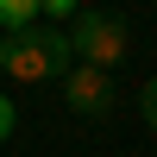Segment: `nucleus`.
<instances>
[{
	"instance_id": "f257e3e1",
	"label": "nucleus",
	"mask_w": 157,
	"mask_h": 157,
	"mask_svg": "<svg viewBox=\"0 0 157 157\" xmlns=\"http://www.w3.org/2000/svg\"><path fill=\"white\" fill-rule=\"evenodd\" d=\"M75 63V38L69 32H6L0 38V69L13 82H50V75H69Z\"/></svg>"
},
{
	"instance_id": "f03ea898",
	"label": "nucleus",
	"mask_w": 157,
	"mask_h": 157,
	"mask_svg": "<svg viewBox=\"0 0 157 157\" xmlns=\"http://www.w3.org/2000/svg\"><path fill=\"white\" fill-rule=\"evenodd\" d=\"M75 57L94 63V69H113V63L126 57V25L120 19H101V13H88V19H75Z\"/></svg>"
},
{
	"instance_id": "7ed1b4c3",
	"label": "nucleus",
	"mask_w": 157,
	"mask_h": 157,
	"mask_svg": "<svg viewBox=\"0 0 157 157\" xmlns=\"http://www.w3.org/2000/svg\"><path fill=\"white\" fill-rule=\"evenodd\" d=\"M63 94H69V107L101 113V107H107V69H94V63H75V69L63 75Z\"/></svg>"
},
{
	"instance_id": "20e7f679",
	"label": "nucleus",
	"mask_w": 157,
	"mask_h": 157,
	"mask_svg": "<svg viewBox=\"0 0 157 157\" xmlns=\"http://www.w3.org/2000/svg\"><path fill=\"white\" fill-rule=\"evenodd\" d=\"M44 13V0H0V32H25Z\"/></svg>"
},
{
	"instance_id": "39448f33",
	"label": "nucleus",
	"mask_w": 157,
	"mask_h": 157,
	"mask_svg": "<svg viewBox=\"0 0 157 157\" xmlns=\"http://www.w3.org/2000/svg\"><path fill=\"white\" fill-rule=\"evenodd\" d=\"M138 113H145V120H151V132H157V75L138 88Z\"/></svg>"
},
{
	"instance_id": "423d86ee",
	"label": "nucleus",
	"mask_w": 157,
	"mask_h": 157,
	"mask_svg": "<svg viewBox=\"0 0 157 157\" xmlns=\"http://www.w3.org/2000/svg\"><path fill=\"white\" fill-rule=\"evenodd\" d=\"M13 126H19V107H13V94H0V145L13 138Z\"/></svg>"
},
{
	"instance_id": "0eeeda50",
	"label": "nucleus",
	"mask_w": 157,
	"mask_h": 157,
	"mask_svg": "<svg viewBox=\"0 0 157 157\" xmlns=\"http://www.w3.org/2000/svg\"><path fill=\"white\" fill-rule=\"evenodd\" d=\"M44 13H57V19H69V13H75V0H44Z\"/></svg>"
}]
</instances>
